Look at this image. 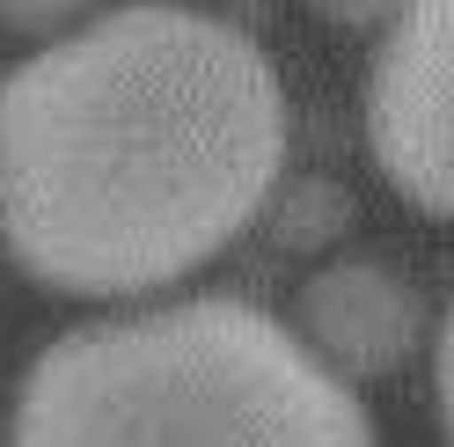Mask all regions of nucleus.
Returning <instances> with one entry per match:
<instances>
[{"instance_id":"1","label":"nucleus","mask_w":454,"mask_h":447,"mask_svg":"<svg viewBox=\"0 0 454 447\" xmlns=\"http://www.w3.org/2000/svg\"><path fill=\"white\" fill-rule=\"evenodd\" d=\"M271 51L184 0L103 8L0 81V242L51 294H161L271 206Z\"/></svg>"},{"instance_id":"2","label":"nucleus","mask_w":454,"mask_h":447,"mask_svg":"<svg viewBox=\"0 0 454 447\" xmlns=\"http://www.w3.org/2000/svg\"><path fill=\"white\" fill-rule=\"evenodd\" d=\"M8 447H374V426L278 316L198 294L51 338Z\"/></svg>"},{"instance_id":"3","label":"nucleus","mask_w":454,"mask_h":447,"mask_svg":"<svg viewBox=\"0 0 454 447\" xmlns=\"http://www.w3.org/2000/svg\"><path fill=\"white\" fill-rule=\"evenodd\" d=\"M366 147L418 213L454 220V0H403L366 74Z\"/></svg>"},{"instance_id":"4","label":"nucleus","mask_w":454,"mask_h":447,"mask_svg":"<svg viewBox=\"0 0 454 447\" xmlns=\"http://www.w3.org/2000/svg\"><path fill=\"white\" fill-rule=\"evenodd\" d=\"M294 338L345 388L381 381L395 367H411V352L425 345V301L381 257H330L301 278V330Z\"/></svg>"},{"instance_id":"5","label":"nucleus","mask_w":454,"mask_h":447,"mask_svg":"<svg viewBox=\"0 0 454 447\" xmlns=\"http://www.w3.org/2000/svg\"><path fill=\"white\" fill-rule=\"evenodd\" d=\"M271 235L278 249H330L337 235L352 228V191L330 184V176H301L286 191H271Z\"/></svg>"},{"instance_id":"6","label":"nucleus","mask_w":454,"mask_h":447,"mask_svg":"<svg viewBox=\"0 0 454 447\" xmlns=\"http://www.w3.org/2000/svg\"><path fill=\"white\" fill-rule=\"evenodd\" d=\"M96 0H0V30H15V37H67L89 22Z\"/></svg>"},{"instance_id":"7","label":"nucleus","mask_w":454,"mask_h":447,"mask_svg":"<svg viewBox=\"0 0 454 447\" xmlns=\"http://www.w3.org/2000/svg\"><path fill=\"white\" fill-rule=\"evenodd\" d=\"M323 22H337V30H374V22H395V8L403 0H308Z\"/></svg>"},{"instance_id":"8","label":"nucleus","mask_w":454,"mask_h":447,"mask_svg":"<svg viewBox=\"0 0 454 447\" xmlns=\"http://www.w3.org/2000/svg\"><path fill=\"white\" fill-rule=\"evenodd\" d=\"M440 426H447V447H454V309H447V330H440Z\"/></svg>"}]
</instances>
